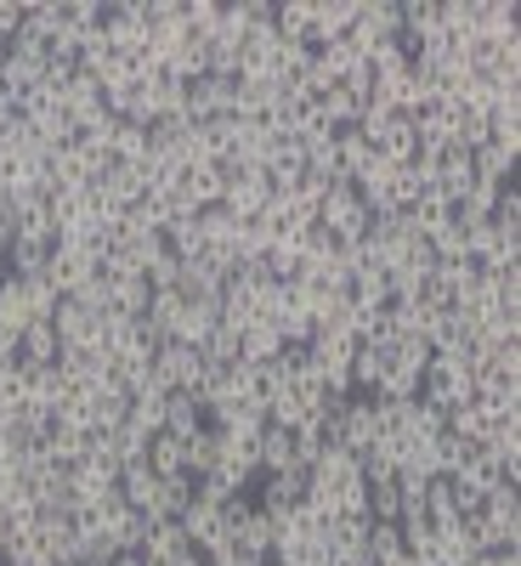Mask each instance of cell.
<instances>
[{
	"label": "cell",
	"mask_w": 521,
	"mask_h": 566,
	"mask_svg": "<svg viewBox=\"0 0 521 566\" xmlns=\"http://www.w3.org/2000/svg\"><path fill=\"white\" fill-rule=\"evenodd\" d=\"M278 352H283V335H278V328H272L267 317H256V323H244V328H239V357H244L250 368L272 363Z\"/></svg>",
	"instance_id": "obj_15"
},
{
	"label": "cell",
	"mask_w": 521,
	"mask_h": 566,
	"mask_svg": "<svg viewBox=\"0 0 521 566\" xmlns=\"http://www.w3.org/2000/svg\"><path fill=\"white\" fill-rule=\"evenodd\" d=\"M470 165H477L482 181H515V148H499V142H482L477 154H470Z\"/></svg>",
	"instance_id": "obj_21"
},
{
	"label": "cell",
	"mask_w": 521,
	"mask_h": 566,
	"mask_svg": "<svg viewBox=\"0 0 521 566\" xmlns=\"http://www.w3.org/2000/svg\"><path fill=\"white\" fill-rule=\"evenodd\" d=\"M267 205H272V181H267V170H232V176H227V187H221V210H232L239 221H256Z\"/></svg>",
	"instance_id": "obj_7"
},
{
	"label": "cell",
	"mask_w": 521,
	"mask_h": 566,
	"mask_svg": "<svg viewBox=\"0 0 521 566\" xmlns=\"http://www.w3.org/2000/svg\"><path fill=\"white\" fill-rule=\"evenodd\" d=\"M159 488H165V476H154L148 459L125 464V470H119V482H114V493H119L136 515H148V522H159Z\"/></svg>",
	"instance_id": "obj_9"
},
{
	"label": "cell",
	"mask_w": 521,
	"mask_h": 566,
	"mask_svg": "<svg viewBox=\"0 0 521 566\" xmlns=\"http://www.w3.org/2000/svg\"><path fill=\"white\" fill-rule=\"evenodd\" d=\"M256 464H261V476H267V470L295 464V431H283V424H267V431L256 437Z\"/></svg>",
	"instance_id": "obj_17"
},
{
	"label": "cell",
	"mask_w": 521,
	"mask_h": 566,
	"mask_svg": "<svg viewBox=\"0 0 521 566\" xmlns=\"http://www.w3.org/2000/svg\"><path fill=\"white\" fill-rule=\"evenodd\" d=\"M187 549H194V544H187V533H181V522H154L148 527V538H142V560H148V566H176Z\"/></svg>",
	"instance_id": "obj_13"
},
{
	"label": "cell",
	"mask_w": 521,
	"mask_h": 566,
	"mask_svg": "<svg viewBox=\"0 0 521 566\" xmlns=\"http://www.w3.org/2000/svg\"><path fill=\"white\" fill-rule=\"evenodd\" d=\"M142 459H148V470H154V476H187V442H176V437H148V453H142Z\"/></svg>",
	"instance_id": "obj_19"
},
{
	"label": "cell",
	"mask_w": 521,
	"mask_h": 566,
	"mask_svg": "<svg viewBox=\"0 0 521 566\" xmlns=\"http://www.w3.org/2000/svg\"><path fill=\"white\" fill-rule=\"evenodd\" d=\"M108 566H148V560H142V555H136V549H125V555H114V560H108Z\"/></svg>",
	"instance_id": "obj_26"
},
{
	"label": "cell",
	"mask_w": 521,
	"mask_h": 566,
	"mask_svg": "<svg viewBox=\"0 0 521 566\" xmlns=\"http://www.w3.org/2000/svg\"><path fill=\"white\" fill-rule=\"evenodd\" d=\"M431 261H470V232L459 227V221H448L442 232H431Z\"/></svg>",
	"instance_id": "obj_23"
},
{
	"label": "cell",
	"mask_w": 521,
	"mask_h": 566,
	"mask_svg": "<svg viewBox=\"0 0 521 566\" xmlns=\"http://www.w3.org/2000/svg\"><path fill=\"white\" fill-rule=\"evenodd\" d=\"M301 499H306V470H301V464H283V470H267V476H256V510H267V515L295 510Z\"/></svg>",
	"instance_id": "obj_8"
},
{
	"label": "cell",
	"mask_w": 521,
	"mask_h": 566,
	"mask_svg": "<svg viewBox=\"0 0 521 566\" xmlns=\"http://www.w3.org/2000/svg\"><path fill=\"white\" fill-rule=\"evenodd\" d=\"M232 103H239V74H199L194 85H187V103H181V119L187 125H210L221 114H232Z\"/></svg>",
	"instance_id": "obj_3"
},
{
	"label": "cell",
	"mask_w": 521,
	"mask_h": 566,
	"mask_svg": "<svg viewBox=\"0 0 521 566\" xmlns=\"http://www.w3.org/2000/svg\"><path fill=\"white\" fill-rule=\"evenodd\" d=\"M18 23H23V7H12V0H0V52H7V45H12Z\"/></svg>",
	"instance_id": "obj_24"
},
{
	"label": "cell",
	"mask_w": 521,
	"mask_h": 566,
	"mask_svg": "<svg viewBox=\"0 0 521 566\" xmlns=\"http://www.w3.org/2000/svg\"><path fill=\"white\" fill-rule=\"evenodd\" d=\"M52 328H58V346L63 352H85V346H97V328H103V312H91V306H80V301H58V317H52Z\"/></svg>",
	"instance_id": "obj_10"
},
{
	"label": "cell",
	"mask_w": 521,
	"mask_h": 566,
	"mask_svg": "<svg viewBox=\"0 0 521 566\" xmlns=\"http://www.w3.org/2000/svg\"><path fill=\"white\" fill-rule=\"evenodd\" d=\"M154 380L165 391H187V397H199V380H205V352L199 346H181V340H165L154 352Z\"/></svg>",
	"instance_id": "obj_4"
},
{
	"label": "cell",
	"mask_w": 521,
	"mask_h": 566,
	"mask_svg": "<svg viewBox=\"0 0 521 566\" xmlns=\"http://www.w3.org/2000/svg\"><path fill=\"white\" fill-rule=\"evenodd\" d=\"M85 397V408H91V431H119V424H125V408H131V391L114 380V374H108V380L103 386H91V391H80Z\"/></svg>",
	"instance_id": "obj_11"
},
{
	"label": "cell",
	"mask_w": 521,
	"mask_h": 566,
	"mask_svg": "<svg viewBox=\"0 0 521 566\" xmlns=\"http://www.w3.org/2000/svg\"><path fill=\"white\" fill-rule=\"evenodd\" d=\"M470 566H521V549H488V555H477Z\"/></svg>",
	"instance_id": "obj_25"
},
{
	"label": "cell",
	"mask_w": 521,
	"mask_h": 566,
	"mask_svg": "<svg viewBox=\"0 0 521 566\" xmlns=\"http://www.w3.org/2000/svg\"><path fill=\"white\" fill-rule=\"evenodd\" d=\"M272 29H278L283 40H301V45H312V0H283L278 18H272Z\"/></svg>",
	"instance_id": "obj_22"
},
{
	"label": "cell",
	"mask_w": 521,
	"mask_h": 566,
	"mask_svg": "<svg viewBox=\"0 0 521 566\" xmlns=\"http://www.w3.org/2000/svg\"><path fill=\"white\" fill-rule=\"evenodd\" d=\"M199 431H205V402L187 397V391H170L165 397V437L187 442V437H199Z\"/></svg>",
	"instance_id": "obj_14"
},
{
	"label": "cell",
	"mask_w": 521,
	"mask_h": 566,
	"mask_svg": "<svg viewBox=\"0 0 521 566\" xmlns=\"http://www.w3.org/2000/svg\"><path fill=\"white\" fill-rule=\"evenodd\" d=\"M392 566H419V560H414V555H397V560H392Z\"/></svg>",
	"instance_id": "obj_29"
},
{
	"label": "cell",
	"mask_w": 521,
	"mask_h": 566,
	"mask_svg": "<svg viewBox=\"0 0 521 566\" xmlns=\"http://www.w3.org/2000/svg\"><path fill=\"white\" fill-rule=\"evenodd\" d=\"M0 277H7V266H0Z\"/></svg>",
	"instance_id": "obj_30"
},
{
	"label": "cell",
	"mask_w": 521,
	"mask_h": 566,
	"mask_svg": "<svg viewBox=\"0 0 521 566\" xmlns=\"http://www.w3.org/2000/svg\"><path fill=\"white\" fill-rule=\"evenodd\" d=\"M7 244H12V221H7V210H0V255H7Z\"/></svg>",
	"instance_id": "obj_27"
},
{
	"label": "cell",
	"mask_w": 521,
	"mask_h": 566,
	"mask_svg": "<svg viewBox=\"0 0 521 566\" xmlns=\"http://www.w3.org/2000/svg\"><path fill=\"white\" fill-rule=\"evenodd\" d=\"M368 221H374V210L357 199L352 181H335V187H329V193L317 199V227H323L335 244H346V250L368 239Z\"/></svg>",
	"instance_id": "obj_1"
},
{
	"label": "cell",
	"mask_w": 521,
	"mask_h": 566,
	"mask_svg": "<svg viewBox=\"0 0 521 566\" xmlns=\"http://www.w3.org/2000/svg\"><path fill=\"white\" fill-rule=\"evenodd\" d=\"M363 555H368L374 566H392L397 555H408V549H403L397 522H368V533H363Z\"/></svg>",
	"instance_id": "obj_20"
},
{
	"label": "cell",
	"mask_w": 521,
	"mask_h": 566,
	"mask_svg": "<svg viewBox=\"0 0 521 566\" xmlns=\"http://www.w3.org/2000/svg\"><path fill=\"white\" fill-rule=\"evenodd\" d=\"M419 397L437 402V408L448 413V408H459V402L477 397V380H470V368H465L459 357H437V352H431V363H425V374H419Z\"/></svg>",
	"instance_id": "obj_2"
},
{
	"label": "cell",
	"mask_w": 521,
	"mask_h": 566,
	"mask_svg": "<svg viewBox=\"0 0 521 566\" xmlns=\"http://www.w3.org/2000/svg\"><path fill=\"white\" fill-rule=\"evenodd\" d=\"M91 277H97V250H85V244H58L52 261H45V283H52L58 295L85 290Z\"/></svg>",
	"instance_id": "obj_5"
},
{
	"label": "cell",
	"mask_w": 521,
	"mask_h": 566,
	"mask_svg": "<svg viewBox=\"0 0 521 566\" xmlns=\"http://www.w3.org/2000/svg\"><path fill=\"white\" fill-rule=\"evenodd\" d=\"M216 323H221V306H210V301H181L176 317H170V340H181V346H205Z\"/></svg>",
	"instance_id": "obj_12"
},
{
	"label": "cell",
	"mask_w": 521,
	"mask_h": 566,
	"mask_svg": "<svg viewBox=\"0 0 521 566\" xmlns=\"http://www.w3.org/2000/svg\"><path fill=\"white\" fill-rule=\"evenodd\" d=\"M108 159L114 165H142V159H148V125L119 119L114 125V142H108Z\"/></svg>",
	"instance_id": "obj_18"
},
{
	"label": "cell",
	"mask_w": 521,
	"mask_h": 566,
	"mask_svg": "<svg viewBox=\"0 0 521 566\" xmlns=\"http://www.w3.org/2000/svg\"><path fill=\"white\" fill-rule=\"evenodd\" d=\"M176 566H210V560H205V555H199V549H187V555H181V560H176Z\"/></svg>",
	"instance_id": "obj_28"
},
{
	"label": "cell",
	"mask_w": 521,
	"mask_h": 566,
	"mask_svg": "<svg viewBox=\"0 0 521 566\" xmlns=\"http://www.w3.org/2000/svg\"><path fill=\"white\" fill-rule=\"evenodd\" d=\"M103 34H108V45L114 52H148V7L142 0H119V7H108L103 12Z\"/></svg>",
	"instance_id": "obj_6"
},
{
	"label": "cell",
	"mask_w": 521,
	"mask_h": 566,
	"mask_svg": "<svg viewBox=\"0 0 521 566\" xmlns=\"http://www.w3.org/2000/svg\"><path fill=\"white\" fill-rule=\"evenodd\" d=\"M29 323H34L29 295H23V283L7 272V277H0V335H23Z\"/></svg>",
	"instance_id": "obj_16"
}]
</instances>
